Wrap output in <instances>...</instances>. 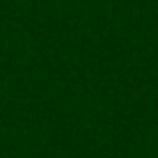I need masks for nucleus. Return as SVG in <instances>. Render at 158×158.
I'll list each match as a JSON object with an SVG mask.
<instances>
[]
</instances>
